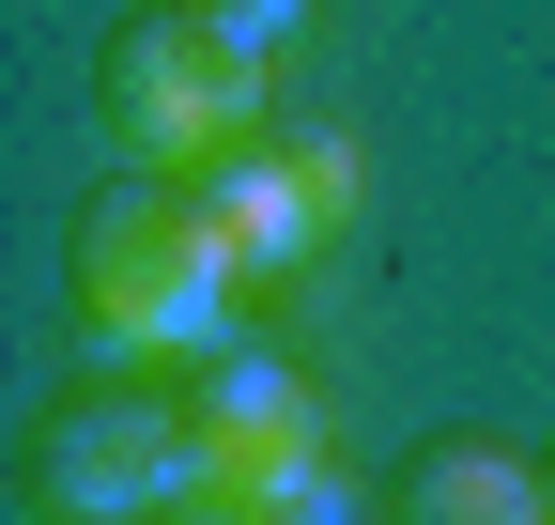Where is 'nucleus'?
I'll use <instances>...</instances> for the list:
<instances>
[{
	"label": "nucleus",
	"instance_id": "nucleus-8",
	"mask_svg": "<svg viewBox=\"0 0 555 525\" xmlns=\"http://www.w3.org/2000/svg\"><path fill=\"white\" fill-rule=\"evenodd\" d=\"M262 525H371V510H356V479H339V464H309V479L262 495Z\"/></svg>",
	"mask_w": 555,
	"mask_h": 525
},
{
	"label": "nucleus",
	"instance_id": "nucleus-7",
	"mask_svg": "<svg viewBox=\"0 0 555 525\" xmlns=\"http://www.w3.org/2000/svg\"><path fill=\"white\" fill-rule=\"evenodd\" d=\"M294 140V185H309V217L324 232H356V202H371V155H356V124H278Z\"/></svg>",
	"mask_w": 555,
	"mask_h": 525
},
{
	"label": "nucleus",
	"instance_id": "nucleus-6",
	"mask_svg": "<svg viewBox=\"0 0 555 525\" xmlns=\"http://www.w3.org/2000/svg\"><path fill=\"white\" fill-rule=\"evenodd\" d=\"M401 525H555V464H525L494 433H448L401 464Z\"/></svg>",
	"mask_w": 555,
	"mask_h": 525
},
{
	"label": "nucleus",
	"instance_id": "nucleus-1",
	"mask_svg": "<svg viewBox=\"0 0 555 525\" xmlns=\"http://www.w3.org/2000/svg\"><path fill=\"white\" fill-rule=\"evenodd\" d=\"M232 247L201 232V202L170 170H124L108 202L78 217V341L93 371H201V356H232Z\"/></svg>",
	"mask_w": 555,
	"mask_h": 525
},
{
	"label": "nucleus",
	"instance_id": "nucleus-4",
	"mask_svg": "<svg viewBox=\"0 0 555 525\" xmlns=\"http://www.w3.org/2000/svg\"><path fill=\"white\" fill-rule=\"evenodd\" d=\"M185 433H201V479H217L232 510H262L278 479H309V464H324V386L278 356V341H232V356H201Z\"/></svg>",
	"mask_w": 555,
	"mask_h": 525
},
{
	"label": "nucleus",
	"instance_id": "nucleus-3",
	"mask_svg": "<svg viewBox=\"0 0 555 525\" xmlns=\"http://www.w3.org/2000/svg\"><path fill=\"white\" fill-rule=\"evenodd\" d=\"M185 495H217L201 479V433L185 402H155L139 371H93V386H62V418L31 433V510L47 525H155Z\"/></svg>",
	"mask_w": 555,
	"mask_h": 525
},
{
	"label": "nucleus",
	"instance_id": "nucleus-5",
	"mask_svg": "<svg viewBox=\"0 0 555 525\" xmlns=\"http://www.w3.org/2000/svg\"><path fill=\"white\" fill-rule=\"evenodd\" d=\"M185 202H201V232L232 247V279L262 294V279H294L309 247H339L324 217H309V185H294V140H232L217 170H185Z\"/></svg>",
	"mask_w": 555,
	"mask_h": 525
},
{
	"label": "nucleus",
	"instance_id": "nucleus-2",
	"mask_svg": "<svg viewBox=\"0 0 555 525\" xmlns=\"http://www.w3.org/2000/svg\"><path fill=\"white\" fill-rule=\"evenodd\" d=\"M93 108H108V140L124 170H217L232 140H278V62H247L201 0H170V16H124L108 62H93Z\"/></svg>",
	"mask_w": 555,
	"mask_h": 525
},
{
	"label": "nucleus",
	"instance_id": "nucleus-10",
	"mask_svg": "<svg viewBox=\"0 0 555 525\" xmlns=\"http://www.w3.org/2000/svg\"><path fill=\"white\" fill-rule=\"evenodd\" d=\"M155 525H262V510H232V495H185V510H155Z\"/></svg>",
	"mask_w": 555,
	"mask_h": 525
},
{
	"label": "nucleus",
	"instance_id": "nucleus-9",
	"mask_svg": "<svg viewBox=\"0 0 555 525\" xmlns=\"http://www.w3.org/2000/svg\"><path fill=\"white\" fill-rule=\"evenodd\" d=\"M201 16H217L247 62H278V47H294V16H309V0H201Z\"/></svg>",
	"mask_w": 555,
	"mask_h": 525
}]
</instances>
